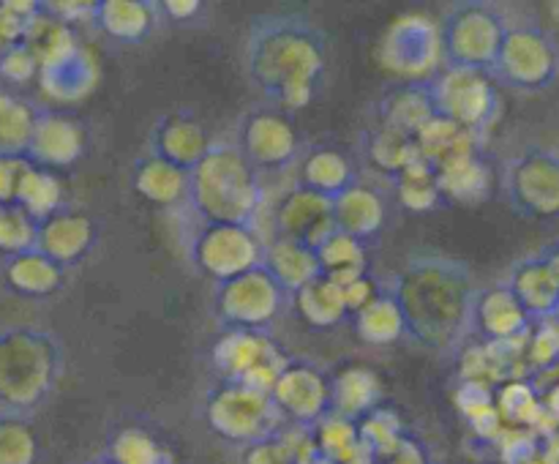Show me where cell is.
Segmentation results:
<instances>
[{"label": "cell", "mask_w": 559, "mask_h": 464, "mask_svg": "<svg viewBox=\"0 0 559 464\" xmlns=\"http://www.w3.org/2000/svg\"><path fill=\"white\" fill-rule=\"evenodd\" d=\"M251 85L284 109L309 107L328 69V36L300 11L257 14L246 33Z\"/></svg>", "instance_id": "obj_1"}, {"label": "cell", "mask_w": 559, "mask_h": 464, "mask_svg": "<svg viewBox=\"0 0 559 464\" xmlns=\"http://www.w3.org/2000/svg\"><path fill=\"white\" fill-rule=\"evenodd\" d=\"M407 320V336L431 349L459 344L469 333L475 287L473 271L462 260L418 251L393 273L391 287Z\"/></svg>", "instance_id": "obj_2"}, {"label": "cell", "mask_w": 559, "mask_h": 464, "mask_svg": "<svg viewBox=\"0 0 559 464\" xmlns=\"http://www.w3.org/2000/svg\"><path fill=\"white\" fill-rule=\"evenodd\" d=\"M202 224H249L257 227L262 207L260 169L238 145L216 142L189 172V202Z\"/></svg>", "instance_id": "obj_3"}, {"label": "cell", "mask_w": 559, "mask_h": 464, "mask_svg": "<svg viewBox=\"0 0 559 464\" xmlns=\"http://www.w3.org/2000/svg\"><path fill=\"white\" fill-rule=\"evenodd\" d=\"M508 25L511 22L497 5L480 3V0L453 3L440 25L442 58L448 66L478 69L491 74L497 58H500Z\"/></svg>", "instance_id": "obj_4"}, {"label": "cell", "mask_w": 559, "mask_h": 464, "mask_svg": "<svg viewBox=\"0 0 559 464\" xmlns=\"http://www.w3.org/2000/svg\"><path fill=\"white\" fill-rule=\"evenodd\" d=\"M491 76L513 91H546L559 76V44L535 22H511Z\"/></svg>", "instance_id": "obj_5"}, {"label": "cell", "mask_w": 559, "mask_h": 464, "mask_svg": "<svg viewBox=\"0 0 559 464\" xmlns=\"http://www.w3.org/2000/svg\"><path fill=\"white\" fill-rule=\"evenodd\" d=\"M267 243L260 229L249 224H202L189 243V260L202 276L224 284L243 273L257 271L265 262Z\"/></svg>", "instance_id": "obj_6"}, {"label": "cell", "mask_w": 559, "mask_h": 464, "mask_svg": "<svg viewBox=\"0 0 559 464\" xmlns=\"http://www.w3.org/2000/svg\"><path fill=\"white\" fill-rule=\"evenodd\" d=\"M205 418L218 437L249 448L276 437L278 426H284L271 393L238 382H218L216 391L207 396Z\"/></svg>", "instance_id": "obj_7"}, {"label": "cell", "mask_w": 559, "mask_h": 464, "mask_svg": "<svg viewBox=\"0 0 559 464\" xmlns=\"http://www.w3.org/2000/svg\"><path fill=\"white\" fill-rule=\"evenodd\" d=\"M431 91H435L437 115L478 136H484L502 112L497 82L486 71L448 66L442 74H435Z\"/></svg>", "instance_id": "obj_8"}, {"label": "cell", "mask_w": 559, "mask_h": 464, "mask_svg": "<svg viewBox=\"0 0 559 464\" xmlns=\"http://www.w3.org/2000/svg\"><path fill=\"white\" fill-rule=\"evenodd\" d=\"M502 194L524 218H559V153L551 147H530L508 158L502 167Z\"/></svg>", "instance_id": "obj_9"}, {"label": "cell", "mask_w": 559, "mask_h": 464, "mask_svg": "<svg viewBox=\"0 0 559 464\" xmlns=\"http://www.w3.org/2000/svg\"><path fill=\"white\" fill-rule=\"evenodd\" d=\"M289 293L265 271L243 273L238 278L216 284L213 293V311L218 320L235 331H262L265 333L273 322L282 317L289 306Z\"/></svg>", "instance_id": "obj_10"}, {"label": "cell", "mask_w": 559, "mask_h": 464, "mask_svg": "<svg viewBox=\"0 0 559 464\" xmlns=\"http://www.w3.org/2000/svg\"><path fill=\"white\" fill-rule=\"evenodd\" d=\"M287 360L278 344L262 331L227 328L213 344V366L222 382H238L262 393L273 391Z\"/></svg>", "instance_id": "obj_11"}, {"label": "cell", "mask_w": 559, "mask_h": 464, "mask_svg": "<svg viewBox=\"0 0 559 464\" xmlns=\"http://www.w3.org/2000/svg\"><path fill=\"white\" fill-rule=\"evenodd\" d=\"M58 347L44 333H16L3 349L0 393L16 407L44 398L58 377Z\"/></svg>", "instance_id": "obj_12"}, {"label": "cell", "mask_w": 559, "mask_h": 464, "mask_svg": "<svg viewBox=\"0 0 559 464\" xmlns=\"http://www.w3.org/2000/svg\"><path fill=\"white\" fill-rule=\"evenodd\" d=\"M271 398L284 424H295L298 429H317L333 413L331 380L304 360H287Z\"/></svg>", "instance_id": "obj_13"}, {"label": "cell", "mask_w": 559, "mask_h": 464, "mask_svg": "<svg viewBox=\"0 0 559 464\" xmlns=\"http://www.w3.org/2000/svg\"><path fill=\"white\" fill-rule=\"evenodd\" d=\"M238 151L260 172L284 169L300 156V136L289 118L276 109H254L238 126Z\"/></svg>", "instance_id": "obj_14"}, {"label": "cell", "mask_w": 559, "mask_h": 464, "mask_svg": "<svg viewBox=\"0 0 559 464\" xmlns=\"http://www.w3.org/2000/svg\"><path fill=\"white\" fill-rule=\"evenodd\" d=\"M442 55L440 27L424 16H404L388 31L382 44V60L404 82L431 80L437 60Z\"/></svg>", "instance_id": "obj_15"}, {"label": "cell", "mask_w": 559, "mask_h": 464, "mask_svg": "<svg viewBox=\"0 0 559 464\" xmlns=\"http://www.w3.org/2000/svg\"><path fill=\"white\" fill-rule=\"evenodd\" d=\"M533 317L524 311L516 295L508 289V284H491L480 287L473 300V314H469V333L480 344L513 342L533 333Z\"/></svg>", "instance_id": "obj_16"}, {"label": "cell", "mask_w": 559, "mask_h": 464, "mask_svg": "<svg viewBox=\"0 0 559 464\" xmlns=\"http://www.w3.org/2000/svg\"><path fill=\"white\" fill-rule=\"evenodd\" d=\"M276 227L282 238L300 240V243L317 249L336 229L333 200L304 189V186H295L276 205Z\"/></svg>", "instance_id": "obj_17"}, {"label": "cell", "mask_w": 559, "mask_h": 464, "mask_svg": "<svg viewBox=\"0 0 559 464\" xmlns=\"http://www.w3.org/2000/svg\"><path fill=\"white\" fill-rule=\"evenodd\" d=\"M147 145H151L153 156L164 158V162L191 172V169L211 153V147L216 145V142L211 140V134H207L205 126L200 123V118L173 112L156 120V126L151 129Z\"/></svg>", "instance_id": "obj_18"}, {"label": "cell", "mask_w": 559, "mask_h": 464, "mask_svg": "<svg viewBox=\"0 0 559 464\" xmlns=\"http://www.w3.org/2000/svg\"><path fill=\"white\" fill-rule=\"evenodd\" d=\"M435 80V76H431ZM431 80L399 82L382 96L380 126L404 136H418L420 129L437 115Z\"/></svg>", "instance_id": "obj_19"}, {"label": "cell", "mask_w": 559, "mask_h": 464, "mask_svg": "<svg viewBox=\"0 0 559 464\" xmlns=\"http://www.w3.org/2000/svg\"><path fill=\"white\" fill-rule=\"evenodd\" d=\"M506 284L533 322H551L559 304V278L538 254L519 260L508 273Z\"/></svg>", "instance_id": "obj_20"}, {"label": "cell", "mask_w": 559, "mask_h": 464, "mask_svg": "<svg viewBox=\"0 0 559 464\" xmlns=\"http://www.w3.org/2000/svg\"><path fill=\"white\" fill-rule=\"evenodd\" d=\"M415 145H418L420 158L429 167H435L437 172L480 156V136L467 131L464 126L453 123V120L442 118V115H435L420 129V134L415 136Z\"/></svg>", "instance_id": "obj_21"}, {"label": "cell", "mask_w": 559, "mask_h": 464, "mask_svg": "<svg viewBox=\"0 0 559 464\" xmlns=\"http://www.w3.org/2000/svg\"><path fill=\"white\" fill-rule=\"evenodd\" d=\"M388 218L385 200L380 191L366 183L349 186L344 194L333 200V224L338 233H347L355 240H371L382 233Z\"/></svg>", "instance_id": "obj_22"}, {"label": "cell", "mask_w": 559, "mask_h": 464, "mask_svg": "<svg viewBox=\"0 0 559 464\" xmlns=\"http://www.w3.org/2000/svg\"><path fill=\"white\" fill-rule=\"evenodd\" d=\"M158 3L147 0H102L93 3V16L96 27L107 33L109 38L123 44H140L156 27Z\"/></svg>", "instance_id": "obj_23"}, {"label": "cell", "mask_w": 559, "mask_h": 464, "mask_svg": "<svg viewBox=\"0 0 559 464\" xmlns=\"http://www.w3.org/2000/svg\"><path fill=\"white\" fill-rule=\"evenodd\" d=\"M267 273L282 284L284 289L293 298L298 289H304L306 284H311L314 278L322 276L320 267V257L311 246L300 243V240L293 238H282L278 235L276 240H271L265 249V262H262Z\"/></svg>", "instance_id": "obj_24"}, {"label": "cell", "mask_w": 559, "mask_h": 464, "mask_svg": "<svg viewBox=\"0 0 559 464\" xmlns=\"http://www.w3.org/2000/svg\"><path fill=\"white\" fill-rule=\"evenodd\" d=\"M38 249L52 262H74L96 243V224L85 213H58L36 235Z\"/></svg>", "instance_id": "obj_25"}, {"label": "cell", "mask_w": 559, "mask_h": 464, "mask_svg": "<svg viewBox=\"0 0 559 464\" xmlns=\"http://www.w3.org/2000/svg\"><path fill=\"white\" fill-rule=\"evenodd\" d=\"M131 180H134L136 194L153 205L169 207L178 202H189V172L153 156V153L136 158Z\"/></svg>", "instance_id": "obj_26"}, {"label": "cell", "mask_w": 559, "mask_h": 464, "mask_svg": "<svg viewBox=\"0 0 559 464\" xmlns=\"http://www.w3.org/2000/svg\"><path fill=\"white\" fill-rule=\"evenodd\" d=\"M358 183L355 167L342 151L336 147H314L300 158V183L304 189L317 191V194L336 200L338 194Z\"/></svg>", "instance_id": "obj_27"}, {"label": "cell", "mask_w": 559, "mask_h": 464, "mask_svg": "<svg viewBox=\"0 0 559 464\" xmlns=\"http://www.w3.org/2000/svg\"><path fill=\"white\" fill-rule=\"evenodd\" d=\"M333 391V413L344 415L349 420H364L366 415L380 407L382 385L380 377L366 366H353L344 369L336 380H331Z\"/></svg>", "instance_id": "obj_28"}, {"label": "cell", "mask_w": 559, "mask_h": 464, "mask_svg": "<svg viewBox=\"0 0 559 464\" xmlns=\"http://www.w3.org/2000/svg\"><path fill=\"white\" fill-rule=\"evenodd\" d=\"M289 304L295 306L300 320L309 322L311 328H333L349 317L344 287H338L328 276H320L311 284H306L304 289L293 295Z\"/></svg>", "instance_id": "obj_29"}, {"label": "cell", "mask_w": 559, "mask_h": 464, "mask_svg": "<svg viewBox=\"0 0 559 464\" xmlns=\"http://www.w3.org/2000/svg\"><path fill=\"white\" fill-rule=\"evenodd\" d=\"M33 151L47 164H71L85 151V129L66 115L38 120L33 129Z\"/></svg>", "instance_id": "obj_30"}, {"label": "cell", "mask_w": 559, "mask_h": 464, "mask_svg": "<svg viewBox=\"0 0 559 464\" xmlns=\"http://www.w3.org/2000/svg\"><path fill=\"white\" fill-rule=\"evenodd\" d=\"M317 257H320L322 276L336 282L338 287H347L355 278L369 273V254H366L364 240L349 238L347 233L333 229L320 246H317Z\"/></svg>", "instance_id": "obj_31"}, {"label": "cell", "mask_w": 559, "mask_h": 464, "mask_svg": "<svg viewBox=\"0 0 559 464\" xmlns=\"http://www.w3.org/2000/svg\"><path fill=\"white\" fill-rule=\"evenodd\" d=\"M353 328L366 344H374V347H385L407 336V320L391 289H382L366 309L353 314Z\"/></svg>", "instance_id": "obj_32"}, {"label": "cell", "mask_w": 559, "mask_h": 464, "mask_svg": "<svg viewBox=\"0 0 559 464\" xmlns=\"http://www.w3.org/2000/svg\"><path fill=\"white\" fill-rule=\"evenodd\" d=\"M437 183H440L442 202L480 205L491 194L495 178H491V169L484 162V156H475L456 164V167H448L442 172H437Z\"/></svg>", "instance_id": "obj_33"}, {"label": "cell", "mask_w": 559, "mask_h": 464, "mask_svg": "<svg viewBox=\"0 0 559 464\" xmlns=\"http://www.w3.org/2000/svg\"><path fill=\"white\" fill-rule=\"evenodd\" d=\"M366 156H369V162L374 164L377 169H382V172H388L391 178H396V175H402L404 169L413 167V164L418 162L420 153L413 136L396 134V131L382 129L380 126V129L371 131L369 140H366Z\"/></svg>", "instance_id": "obj_34"}, {"label": "cell", "mask_w": 559, "mask_h": 464, "mask_svg": "<svg viewBox=\"0 0 559 464\" xmlns=\"http://www.w3.org/2000/svg\"><path fill=\"white\" fill-rule=\"evenodd\" d=\"M393 183H396L399 202L409 211H431L437 205H445L440 194V183H437V169L429 167L424 158H418L413 167L396 175Z\"/></svg>", "instance_id": "obj_35"}, {"label": "cell", "mask_w": 559, "mask_h": 464, "mask_svg": "<svg viewBox=\"0 0 559 464\" xmlns=\"http://www.w3.org/2000/svg\"><path fill=\"white\" fill-rule=\"evenodd\" d=\"M497 409H500V418L508 424H530L533 426L540 415H546L544 398L538 396L533 382L527 380H506L500 385L495 396Z\"/></svg>", "instance_id": "obj_36"}, {"label": "cell", "mask_w": 559, "mask_h": 464, "mask_svg": "<svg viewBox=\"0 0 559 464\" xmlns=\"http://www.w3.org/2000/svg\"><path fill=\"white\" fill-rule=\"evenodd\" d=\"M107 456L115 464H169L167 453L142 429L120 431L112 440V445H109Z\"/></svg>", "instance_id": "obj_37"}, {"label": "cell", "mask_w": 559, "mask_h": 464, "mask_svg": "<svg viewBox=\"0 0 559 464\" xmlns=\"http://www.w3.org/2000/svg\"><path fill=\"white\" fill-rule=\"evenodd\" d=\"M14 278L27 293H52L60 284V265L47 254H27L14 265Z\"/></svg>", "instance_id": "obj_38"}, {"label": "cell", "mask_w": 559, "mask_h": 464, "mask_svg": "<svg viewBox=\"0 0 559 464\" xmlns=\"http://www.w3.org/2000/svg\"><path fill=\"white\" fill-rule=\"evenodd\" d=\"M36 462V437L20 420H0V464Z\"/></svg>", "instance_id": "obj_39"}, {"label": "cell", "mask_w": 559, "mask_h": 464, "mask_svg": "<svg viewBox=\"0 0 559 464\" xmlns=\"http://www.w3.org/2000/svg\"><path fill=\"white\" fill-rule=\"evenodd\" d=\"M20 189H22V197H25L27 207L36 213H41V216H49V213L58 207L60 186H58V180L49 178V175L27 172L25 178H22Z\"/></svg>", "instance_id": "obj_40"}, {"label": "cell", "mask_w": 559, "mask_h": 464, "mask_svg": "<svg viewBox=\"0 0 559 464\" xmlns=\"http://www.w3.org/2000/svg\"><path fill=\"white\" fill-rule=\"evenodd\" d=\"M380 293H382V287L369 276V273L360 278H355L353 284H347V287H344V298H347L349 317L358 314L360 309H366V306H369Z\"/></svg>", "instance_id": "obj_41"}, {"label": "cell", "mask_w": 559, "mask_h": 464, "mask_svg": "<svg viewBox=\"0 0 559 464\" xmlns=\"http://www.w3.org/2000/svg\"><path fill=\"white\" fill-rule=\"evenodd\" d=\"M158 11L169 14L173 20H189L200 11V3L197 0H164V3H158Z\"/></svg>", "instance_id": "obj_42"}, {"label": "cell", "mask_w": 559, "mask_h": 464, "mask_svg": "<svg viewBox=\"0 0 559 464\" xmlns=\"http://www.w3.org/2000/svg\"><path fill=\"white\" fill-rule=\"evenodd\" d=\"M538 257L546 262V265L551 267V273H555V276L559 278V240H557V243L544 246V249L538 251Z\"/></svg>", "instance_id": "obj_43"}, {"label": "cell", "mask_w": 559, "mask_h": 464, "mask_svg": "<svg viewBox=\"0 0 559 464\" xmlns=\"http://www.w3.org/2000/svg\"><path fill=\"white\" fill-rule=\"evenodd\" d=\"M544 409L551 420H557L559 424V382L557 385H551L549 393L544 396Z\"/></svg>", "instance_id": "obj_44"}, {"label": "cell", "mask_w": 559, "mask_h": 464, "mask_svg": "<svg viewBox=\"0 0 559 464\" xmlns=\"http://www.w3.org/2000/svg\"><path fill=\"white\" fill-rule=\"evenodd\" d=\"M87 464H115V462L109 456H102V459H93V462H87Z\"/></svg>", "instance_id": "obj_45"}, {"label": "cell", "mask_w": 559, "mask_h": 464, "mask_svg": "<svg viewBox=\"0 0 559 464\" xmlns=\"http://www.w3.org/2000/svg\"><path fill=\"white\" fill-rule=\"evenodd\" d=\"M551 322H555V325L559 328V304H557V311H555V317H551Z\"/></svg>", "instance_id": "obj_46"}]
</instances>
